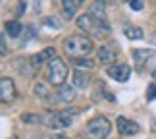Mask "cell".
<instances>
[{
    "label": "cell",
    "instance_id": "obj_1",
    "mask_svg": "<svg viewBox=\"0 0 156 139\" xmlns=\"http://www.w3.org/2000/svg\"><path fill=\"white\" fill-rule=\"evenodd\" d=\"M64 50L69 56H85L93 50V41L85 35H69L64 39Z\"/></svg>",
    "mask_w": 156,
    "mask_h": 139
},
{
    "label": "cell",
    "instance_id": "obj_2",
    "mask_svg": "<svg viewBox=\"0 0 156 139\" xmlns=\"http://www.w3.org/2000/svg\"><path fill=\"white\" fill-rule=\"evenodd\" d=\"M77 27L85 33H91V35H104L108 33V21H102V20H97L94 16L91 14H85V16H79L77 17Z\"/></svg>",
    "mask_w": 156,
    "mask_h": 139
},
{
    "label": "cell",
    "instance_id": "obj_3",
    "mask_svg": "<svg viewBox=\"0 0 156 139\" xmlns=\"http://www.w3.org/2000/svg\"><path fill=\"white\" fill-rule=\"evenodd\" d=\"M66 77H68V66L64 64L62 58H54L48 62V71H46V79L54 87H62Z\"/></svg>",
    "mask_w": 156,
    "mask_h": 139
},
{
    "label": "cell",
    "instance_id": "obj_4",
    "mask_svg": "<svg viewBox=\"0 0 156 139\" xmlns=\"http://www.w3.org/2000/svg\"><path fill=\"white\" fill-rule=\"evenodd\" d=\"M110 130H112L110 120L104 118V116H97L87 124V131H89V135L93 139H104L108 134H110Z\"/></svg>",
    "mask_w": 156,
    "mask_h": 139
},
{
    "label": "cell",
    "instance_id": "obj_5",
    "mask_svg": "<svg viewBox=\"0 0 156 139\" xmlns=\"http://www.w3.org/2000/svg\"><path fill=\"white\" fill-rule=\"evenodd\" d=\"M16 99V85L10 77H0V101L12 102Z\"/></svg>",
    "mask_w": 156,
    "mask_h": 139
},
{
    "label": "cell",
    "instance_id": "obj_6",
    "mask_svg": "<svg viewBox=\"0 0 156 139\" xmlns=\"http://www.w3.org/2000/svg\"><path fill=\"white\" fill-rule=\"evenodd\" d=\"M108 75L116 81H127L131 75V68L127 64H114L108 68Z\"/></svg>",
    "mask_w": 156,
    "mask_h": 139
},
{
    "label": "cell",
    "instance_id": "obj_7",
    "mask_svg": "<svg viewBox=\"0 0 156 139\" xmlns=\"http://www.w3.org/2000/svg\"><path fill=\"white\" fill-rule=\"evenodd\" d=\"M118 131L122 135H135V134H139V124L125 118V116H119L118 118Z\"/></svg>",
    "mask_w": 156,
    "mask_h": 139
},
{
    "label": "cell",
    "instance_id": "obj_8",
    "mask_svg": "<svg viewBox=\"0 0 156 139\" xmlns=\"http://www.w3.org/2000/svg\"><path fill=\"white\" fill-rule=\"evenodd\" d=\"M54 58H58L56 50H54L52 46H48V48H44V50H41L39 54H33V56H31V66H33V68H41L46 60H54Z\"/></svg>",
    "mask_w": 156,
    "mask_h": 139
},
{
    "label": "cell",
    "instance_id": "obj_9",
    "mask_svg": "<svg viewBox=\"0 0 156 139\" xmlns=\"http://www.w3.org/2000/svg\"><path fill=\"white\" fill-rule=\"evenodd\" d=\"M98 60H100V64H112L116 60V48L110 45L100 46L98 48Z\"/></svg>",
    "mask_w": 156,
    "mask_h": 139
},
{
    "label": "cell",
    "instance_id": "obj_10",
    "mask_svg": "<svg viewBox=\"0 0 156 139\" xmlns=\"http://www.w3.org/2000/svg\"><path fill=\"white\" fill-rule=\"evenodd\" d=\"M152 56H154V52L147 50V48H135V50H133V60H135L137 68H143V64H145L147 60H151Z\"/></svg>",
    "mask_w": 156,
    "mask_h": 139
},
{
    "label": "cell",
    "instance_id": "obj_11",
    "mask_svg": "<svg viewBox=\"0 0 156 139\" xmlns=\"http://www.w3.org/2000/svg\"><path fill=\"white\" fill-rule=\"evenodd\" d=\"M73 97H75V89L73 87H68V85L58 87V93H56V101L58 102H71Z\"/></svg>",
    "mask_w": 156,
    "mask_h": 139
},
{
    "label": "cell",
    "instance_id": "obj_12",
    "mask_svg": "<svg viewBox=\"0 0 156 139\" xmlns=\"http://www.w3.org/2000/svg\"><path fill=\"white\" fill-rule=\"evenodd\" d=\"M89 83H91V77H89L87 71H83V70L73 71V87L85 89V87H89Z\"/></svg>",
    "mask_w": 156,
    "mask_h": 139
},
{
    "label": "cell",
    "instance_id": "obj_13",
    "mask_svg": "<svg viewBox=\"0 0 156 139\" xmlns=\"http://www.w3.org/2000/svg\"><path fill=\"white\" fill-rule=\"evenodd\" d=\"M81 2H77V0H64L62 2V8H64V16L68 17H73L75 16V8H79Z\"/></svg>",
    "mask_w": 156,
    "mask_h": 139
},
{
    "label": "cell",
    "instance_id": "obj_14",
    "mask_svg": "<svg viewBox=\"0 0 156 139\" xmlns=\"http://www.w3.org/2000/svg\"><path fill=\"white\" fill-rule=\"evenodd\" d=\"M23 31V25L20 21H8L6 23V33L10 35V37H20Z\"/></svg>",
    "mask_w": 156,
    "mask_h": 139
},
{
    "label": "cell",
    "instance_id": "obj_15",
    "mask_svg": "<svg viewBox=\"0 0 156 139\" xmlns=\"http://www.w3.org/2000/svg\"><path fill=\"white\" fill-rule=\"evenodd\" d=\"M123 33H125V37L131 39V41H135V39H143V29H141V27H135V25L125 27V29H123Z\"/></svg>",
    "mask_w": 156,
    "mask_h": 139
},
{
    "label": "cell",
    "instance_id": "obj_16",
    "mask_svg": "<svg viewBox=\"0 0 156 139\" xmlns=\"http://www.w3.org/2000/svg\"><path fill=\"white\" fill-rule=\"evenodd\" d=\"M21 122H25V124H39V122H43V116H39V114H23Z\"/></svg>",
    "mask_w": 156,
    "mask_h": 139
},
{
    "label": "cell",
    "instance_id": "obj_17",
    "mask_svg": "<svg viewBox=\"0 0 156 139\" xmlns=\"http://www.w3.org/2000/svg\"><path fill=\"white\" fill-rule=\"evenodd\" d=\"M43 23H44L46 27H52V29H60V27H62V23H60V20H58V17H54V16L44 17V20H43Z\"/></svg>",
    "mask_w": 156,
    "mask_h": 139
},
{
    "label": "cell",
    "instance_id": "obj_18",
    "mask_svg": "<svg viewBox=\"0 0 156 139\" xmlns=\"http://www.w3.org/2000/svg\"><path fill=\"white\" fill-rule=\"evenodd\" d=\"M35 93H37L39 97H43L44 101H48V99H50V93L46 91V87L43 85V83H37V85H35Z\"/></svg>",
    "mask_w": 156,
    "mask_h": 139
},
{
    "label": "cell",
    "instance_id": "obj_19",
    "mask_svg": "<svg viewBox=\"0 0 156 139\" xmlns=\"http://www.w3.org/2000/svg\"><path fill=\"white\" fill-rule=\"evenodd\" d=\"M73 62L79 66V68H93V66H94L93 60H87V58H75Z\"/></svg>",
    "mask_w": 156,
    "mask_h": 139
},
{
    "label": "cell",
    "instance_id": "obj_20",
    "mask_svg": "<svg viewBox=\"0 0 156 139\" xmlns=\"http://www.w3.org/2000/svg\"><path fill=\"white\" fill-rule=\"evenodd\" d=\"M147 99H148V101H154V99H156V83L148 85V89H147Z\"/></svg>",
    "mask_w": 156,
    "mask_h": 139
},
{
    "label": "cell",
    "instance_id": "obj_21",
    "mask_svg": "<svg viewBox=\"0 0 156 139\" xmlns=\"http://www.w3.org/2000/svg\"><path fill=\"white\" fill-rule=\"evenodd\" d=\"M129 6H131V10L139 12V10H143V8H145V2H141V0H131V2H129Z\"/></svg>",
    "mask_w": 156,
    "mask_h": 139
},
{
    "label": "cell",
    "instance_id": "obj_22",
    "mask_svg": "<svg viewBox=\"0 0 156 139\" xmlns=\"http://www.w3.org/2000/svg\"><path fill=\"white\" fill-rule=\"evenodd\" d=\"M0 54H6V45H4V37L0 35Z\"/></svg>",
    "mask_w": 156,
    "mask_h": 139
},
{
    "label": "cell",
    "instance_id": "obj_23",
    "mask_svg": "<svg viewBox=\"0 0 156 139\" xmlns=\"http://www.w3.org/2000/svg\"><path fill=\"white\" fill-rule=\"evenodd\" d=\"M151 128H152V130H154V131H156V118H154V120H152V124H151Z\"/></svg>",
    "mask_w": 156,
    "mask_h": 139
},
{
    "label": "cell",
    "instance_id": "obj_24",
    "mask_svg": "<svg viewBox=\"0 0 156 139\" xmlns=\"http://www.w3.org/2000/svg\"><path fill=\"white\" fill-rule=\"evenodd\" d=\"M56 139H69V137H68V135H58Z\"/></svg>",
    "mask_w": 156,
    "mask_h": 139
},
{
    "label": "cell",
    "instance_id": "obj_25",
    "mask_svg": "<svg viewBox=\"0 0 156 139\" xmlns=\"http://www.w3.org/2000/svg\"><path fill=\"white\" fill-rule=\"evenodd\" d=\"M152 77H154V79H156V68L152 70Z\"/></svg>",
    "mask_w": 156,
    "mask_h": 139
}]
</instances>
